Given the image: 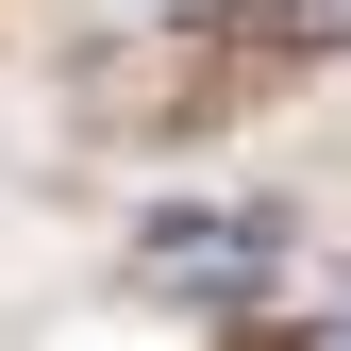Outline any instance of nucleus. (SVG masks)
Instances as JSON below:
<instances>
[{"label":"nucleus","mask_w":351,"mask_h":351,"mask_svg":"<svg viewBox=\"0 0 351 351\" xmlns=\"http://www.w3.org/2000/svg\"><path fill=\"white\" fill-rule=\"evenodd\" d=\"M268 217H151V285H201V301H234V285H268Z\"/></svg>","instance_id":"obj_1"},{"label":"nucleus","mask_w":351,"mask_h":351,"mask_svg":"<svg viewBox=\"0 0 351 351\" xmlns=\"http://www.w3.org/2000/svg\"><path fill=\"white\" fill-rule=\"evenodd\" d=\"M251 17H268L285 51H351V0H251Z\"/></svg>","instance_id":"obj_2"},{"label":"nucleus","mask_w":351,"mask_h":351,"mask_svg":"<svg viewBox=\"0 0 351 351\" xmlns=\"http://www.w3.org/2000/svg\"><path fill=\"white\" fill-rule=\"evenodd\" d=\"M151 17H201V0H151Z\"/></svg>","instance_id":"obj_3"},{"label":"nucleus","mask_w":351,"mask_h":351,"mask_svg":"<svg viewBox=\"0 0 351 351\" xmlns=\"http://www.w3.org/2000/svg\"><path fill=\"white\" fill-rule=\"evenodd\" d=\"M318 351H351V318H335V335H318Z\"/></svg>","instance_id":"obj_4"}]
</instances>
